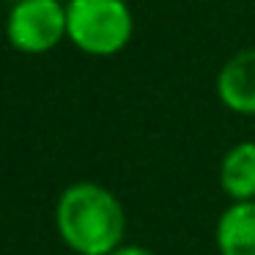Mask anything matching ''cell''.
Returning <instances> with one entry per match:
<instances>
[{
	"instance_id": "obj_1",
	"label": "cell",
	"mask_w": 255,
	"mask_h": 255,
	"mask_svg": "<svg viewBox=\"0 0 255 255\" xmlns=\"http://www.w3.org/2000/svg\"><path fill=\"white\" fill-rule=\"evenodd\" d=\"M55 225L63 244L77 255H110L124 242V206L107 187L74 181L61 192Z\"/></svg>"
},
{
	"instance_id": "obj_2",
	"label": "cell",
	"mask_w": 255,
	"mask_h": 255,
	"mask_svg": "<svg viewBox=\"0 0 255 255\" xmlns=\"http://www.w3.org/2000/svg\"><path fill=\"white\" fill-rule=\"evenodd\" d=\"M66 33L80 50L113 55L129 41L132 17L124 0H72L66 8Z\"/></svg>"
},
{
	"instance_id": "obj_3",
	"label": "cell",
	"mask_w": 255,
	"mask_h": 255,
	"mask_svg": "<svg viewBox=\"0 0 255 255\" xmlns=\"http://www.w3.org/2000/svg\"><path fill=\"white\" fill-rule=\"evenodd\" d=\"M66 33V11L58 0H19L8 14V41L22 52H44Z\"/></svg>"
},
{
	"instance_id": "obj_4",
	"label": "cell",
	"mask_w": 255,
	"mask_h": 255,
	"mask_svg": "<svg viewBox=\"0 0 255 255\" xmlns=\"http://www.w3.org/2000/svg\"><path fill=\"white\" fill-rule=\"evenodd\" d=\"M217 94L225 107L255 116V50L239 52L222 66L217 77Z\"/></svg>"
},
{
	"instance_id": "obj_5",
	"label": "cell",
	"mask_w": 255,
	"mask_h": 255,
	"mask_svg": "<svg viewBox=\"0 0 255 255\" xmlns=\"http://www.w3.org/2000/svg\"><path fill=\"white\" fill-rule=\"evenodd\" d=\"M220 255H255V200L231 203L217 220Z\"/></svg>"
},
{
	"instance_id": "obj_6",
	"label": "cell",
	"mask_w": 255,
	"mask_h": 255,
	"mask_svg": "<svg viewBox=\"0 0 255 255\" xmlns=\"http://www.w3.org/2000/svg\"><path fill=\"white\" fill-rule=\"evenodd\" d=\"M220 187L233 203L255 200V143H239L222 156Z\"/></svg>"
},
{
	"instance_id": "obj_7",
	"label": "cell",
	"mask_w": 255,
	"mask_h": 255,
	"mask_svg": "<svg viewBox=\"0 0 255 255\" xmlns=\"http://www.w3.org/2000/svg\"><path fill=\"white\" fill-rule=\"evenodd\" d=\"M110 255H156L148 247H140V244H121L118 250H113Z\"/></svg>"
}]
</instances>
